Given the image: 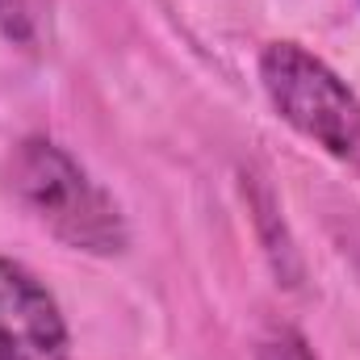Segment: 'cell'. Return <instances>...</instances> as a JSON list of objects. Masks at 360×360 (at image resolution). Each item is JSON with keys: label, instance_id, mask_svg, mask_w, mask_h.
<instances>
[{"label": "cell", "instance_id": "1", "mask_svg": "<svg viewBox=\"0 0 360 360\" xmlns=\"http://www.w3.org/2000/svg\"><path fill=\"white\" fill-rule=\"evenodd\" d=\"M4 193L55 239L89 256L126 248V218L117 201L51 139H25L4 160Z\"/></svg>", "mask_w": 360, "mask_h": 360}, {"label": "cell", "instance_id": "2", "mask_svg": "<svg viewBox=\"0 0 360 360\" xmlns=\"http://www.w3.org/2000/svg\"><path fill=\"white\" fill-rule=\"evenodd\" d=\"M260 80L297 134L360 176V101L319 55L297 42H272L260 55Z\"/></svg>", "mask_w": 360, "mask_h": 360}, {"label": "cell", "instance_id": "3", "mask_svg": "<svg viewBox=\"0 0 360 360\" xmlns=\"http://www.w3.org/2000/svg\"><path fill=\"white\" fill-rule=\"evenodd\" d=\"M0 360H68V323L46 285L0 256Z\"/></svg>", "mask_w": 360, "mask_h": 360}, {"label": "cell", "instance_id": "4", "mask_svg": "<svg viewBox=\"0 0 360 360\" xmlns=\"http://www.w3.org/2000/svg\"><path fill=\"white\" fill-rule=\"evenodd\" d=\"M38 21H42V0H0V30L8 42L34 46Z\"/></svg>", "mask_w": 360, "mask_h": 360}, {"label": "cell", "instance_id": "5", "mask_svg": "<svg viewBox=\"0 0 360 360\" xmlns=\"http://www.w3.org/2000/svg\"><path fill=\"white\" fill-rule=\"evenodd\" d=\"M256 360H319L293 327H272L256 344Z\"/></svg>", "mask_w": 360, "mask_h": 360}]
</instances>
